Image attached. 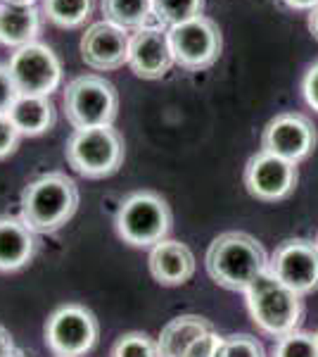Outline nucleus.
I'll return each mask as SVG.
<instances>
[{"mask_svg": "<svg viewBox=\"0 0 318 357\" xmlns=\"http://www.w3.org/2000/svg\"><path fill=\"white\" fill-rule=\"evenodd\" d=\"M205 264L214 284L245 293L252 281L269 269V255L254 236L245 231H225L207 248Z\"/></svg>", "mask_w": 318, "mask_h": 357, "instance_id": "nucleus-1", "label": "nucleus"}, {"mask_svg": "<svg viewBox=\"0 0 318 357\" xmlns=\"http://www.w3.org/2000/svg\"><path fill=\"white\" fill-rule=\"evenodd\" d=\"M22 220L36 234H53L77 215L79 186L62 172H48L33 178L19 198Z\"/></svg>", "mask_w": 318, "mask_h": 357, "instance_id": "nucleus-2", "label": "nucleus"}, {"mask_svg": "<svg viewBox=\"0 0 318 357\" xmlns=\"http://www.w3.org/2000/svg\"><path fill=\"white\" fill-rule=\"evenodd\" d=\"M245 296L252 321L266 336L283 338L287 333L299 331L304 319L302 296L297 291H292L290 286L283 284L280 279H276L269 269L252 281Z\"/></svg>", "mask_w": 318, "mask_h": 357, "instance_id": "nucleus-3", "label": "nucleus"}, {"mask_svg": "<svg viewBox=\"0 0 318 357\" xmlns=\"http://www.w3.org/2000/svg\"><path fill=\"white\" fill-rule=\"evenodd\" d=\"M67 162L74 172L86 178H105L119 172L124 165V138L112 124L88 126V129H74L69 136Z\"/></svg>", "mask_w": 318, "mask_h": 357, "instance_id": "nucleus-4", "label": "nucleus"}, {"mask_svg": "<svg viewBox=\"0 0 318 357\" xmlns=\"http://www.w3.org/2000/svg\"><path fill=\"white\" fill-rule=\"evenodd\" d=\"M171 207L154 191H136L117 210V227L119 238L136 248H154L171 231Z\"/></svg>", "mask_w": 318, "mask_h": 357, "instance_id": "nucleus-5", "label": "nucleus"}, {"mask_svg": "<svg viewBox=\"0 0 318 357\" xmlns=\"http://www.w3.org/2000/svg\"><path fill=\"white\" fill-rule=\"evenodd\" d=\"M119 96L107 79L97 74H84L67 84L65 114L74 129L107 126L117 119Z\"/></svg>", "mask_w": 318, "mask_h": 357, "instance_id": "nucleus-6", "label": "nucleus"}, {"mask_svg": "<svg viewBox=\"0 0 318 357\" xmlns=\"http://www.w3.org/2000/svg\"><path fill=\"white\" fill-rule=\"evenodd\" d=\"M100 336L95 314L84 305H62L45 324V343L55 357H84Z\"/></svg>", "mask_w": 318, "mask_h": 357, "instance_id": "nucleus-7", "label": "nucleus"}, {"mask_svg": "<svg viewBox=\"0 0 318 357\" xmlns=\"http://www.w3.org/2000/svg\"><path fill=\"white\" fill-rule=\"evenodd\" d=\"M169 43L173 62L188 72L212 67L223 48L221 29L209 17L200 15L190 22L169 29Z\"/></svg>", "mask_w": 318, "mask_h": 357, "instance_id": "nucleus-8", "label": "nucleus"}, {"mask_svg": "<svg viewBox=\"0 0 318 357\" xmlns=\"http://www.w3.org/2000/svg\"><path fill=\"white\" fill-rule=\"evenodd\" d=\"M10 77L19 96H45L62 84V62L50 45L33 41L17 48L8 62Z\"/></svg>", "mask_w": 318, "mask_h": 357, "instance_id": "nucleus-9", "label": "nucleus"}, {"mask_svg": "<svg viewBox=\"0 0 318 357\" xmlns=\"http://www.w3.org/2000/svg\"><path fill=\"white\" fill-rule=\"evenodd\" d=\"M316 141V126L309 117L297 112H283L266 124L262 134V151L297 165L314 153Z\"/></svg>", "mask_w": 318, "mask_h": 357, "instance_id": "nucleus-10", "label": "nucleus"}, {"mask_svg": "<svg viewBox=\"0 0 318 357\" xmlns=\"http://www.w3.org/2000/svg\"><path fill=\"white\" fill-rule=\"evenodd\" d=\"M269 272L299 296L318 289V245L304 238H290L276 248Z\"/></svg>", "mask_w": 318, "mask_h": 357, "instance_id": "nucleus-11", "label": "nucleus"}, {"mask_svg": "<svg viewBox=\"0 0 318 357\" xmlns=\"http://www.w3.org/2000/svg\"><path fill=\"white\" fill-rule=\"evenodd\" d=\"M131 33L112 22L102 20L90 24L81 36V60L95 72H114L129 65Z\"/></svg>", "mask_w": 318, "mask_h": 357, "instance_id": "nucleus-12", "label": "nucleus"}, {"mask_svg": "<svg viewBox=\"0 0 318 357\" xmlns=\"http://www.w3.org/2000/svg\"><path fill=\"white\" fill-rule=\"evenodd\" d=\"M245 186L250 195L264 203L283 200L297 186V165L287 162L278 155L259 151L245 167Z\"/></svg>", "mask_w": 318, "mask_h": 357, "instance_id": "nucleus-13", "label": "nucleus"}, {"mask_svg": "<svg viewBox=\"0 0 318 357\" xmlns=\"http://www.w3.org/2000/svg\"><path fill=\"white\" fill-rule=\"evenodd\" d=\"M173 53L169 43V29L161 24H150L131 33V48H129V67L133 74L148 82L166 77L171 69Z\"/></svg>", "mask_w": 318, "mask_h": 357, "instance_id": "nucleus-14", "label": "nucleus"}, {"mask_svg": "<svg viewBox=\"0 0 318 357\" xmlns=\"http://www.w3.org/2000/svg\"><path fill=\"white\" fill-rule=\"evenodd\" d=\"M148 267L157 284L181 286L195 274V255L186 243L166 238L150 250Z\"/></svg>", "mask_w": 318, "mask_h": 357, "instance_id": "nucleus-15", "label": "nucleus"}, {"mask_svg": "<svg viewBox=\"0 0 318 357\" xmlns=\"http://www.w3.org/2000/svg\"><path fill=\"white\" fill-rule=\"evenodd\" d=\"M36 245V231H31L22 217H0V272H17L26 267Z\"/></svg>", "mask_w": 318, "mask_h": 357, "instance_id": "nucleus-16", "label": "nucleus"}, {"mask_svg": "<svg viewBox=\"0 0 318 357\" xmlns=\"http://www.w3.org/2000/svg\"><path fill=\"white\" fill-rule=\"evenodd\" d=\"M214 331L212 321L200 314H181L173 317L169 324L161 329L157 343H159V357H183L188 348L205 333Z\"/></svg>", "mask_w": 318, "mask_h": 357, "instance_id": "nucleus-17", "label": "nucleus"}, {"mask_svg": "<svg viewBox=\"0 0 318 357\" xmlns=\"http://www.w3.org/2000/svg\"><path fill=\"white\" fill-rule=\"evenodd\" d=\"M8 117L22 136H40L55 124V105L45 96H17Z\"/></svg>", "mask_w": 318, "mask_h": 357, "instance_id": "nucleus-18", "label": "nucleus"}, {"mask_svg": "<svg viewBox=\"0 0 318 357\" xmlns=\"http://www.w3.org/2000/svg\"><path fill=\"white\" fill-rule=\"evenodd\" d=\"M40 13L36 8L0 5V43L8 48H22L38 38Z\"/></svg>", "mask_w": 318, "mask_h": 357, "instance_id": "nucleus-19", "label": "nucleus"}, {"mask_svg": "<svg viewBox=\"0 0 318 357\" xmlns=\"http://www.w3.org/2000/svg\"><path fill=\"white\" fill-rule=\"evenodd\" d=\"M100 8L107 22L126 29V31L150 26V20L154 17L152 0H102Z\"/></svg>", "mask_w": 318, "mask_h": 357, "instance_id": "nucleus-20", "label": "nucleus"}, {"mask_svg": "<svg viewBox=\"0 0 318 357\" xmlns=\"http://www.w3.org/2000/svg\"><path fill=\"white\" fill-rule=\"evenodd\" d=\"M90 13H93V0H43V15L62 29L86 24Z\"/></svg>", "mask_w": 318, "mask_h": 357, "instance_id": "nucleus-21", "label": "nucleus"}, {"mask_svg": "<svg viewBox=\"0 0 318 357\" xmlns=\"http://www.w3.org/2000/svg\"><path fill=\"white\" fill-rule=\"evenodd\" d=\"M205 0H152V13L157 24L178 26L202 15Z\"/></svg>", "mask_w": 318, "mask_h": 357, "instance_id": "nucleus-22", "label": "nucleus"}, {"mask_svg": "<svg viewBox=\"0 0 318 357\" xmlns=\"http://www.w3.org/2000/svg\"><path fill=\"white\" fill-rule=\"evenodd\" d=\"M109 357H159V343L143 331H131L114 341Z\"/></svg>", "mask_w": 318, "mask_h": 357, "instance_id": "nucleus-23", "label": "nucleus"}, {"mask_svg": "<svg viewBox=\"0 0 318 357\" xmlns=\"http://www.w3.org/2000/svg\"><path fill=\"white\" fill-rule=\"evenodd\" d=\"M273 357H318L316 333L294 331L276 341Z\"/></svg>", "mask_w": 318, "mask_h": 357, "instance_id": "nucleus-24", "label": "nucleus"}, {"mask_svg": "<svg viewBox=\"0 0 318 357\" xmlns=\"http://www.w3.org/2000/svg\"><path fill=\"white\" fill-rule=\"evenodd\" d=\"M214 357H266V350L262 341L250 333H233L221 338Z\"/></svg>", "mask_w": 318, "mask_h": 357, "instance_id": "nucleus-25", "label": "nucleus"}, {"mask_svg": "<svg viewBox=\"0 0 318 357\" xmlns=\"http://www.w3.org/2000/svg\"><path fill=\"white\" fill-rule=\"evenodd\" d=\"M22 134L17 131L13 119L8 114H0V160L8 158L17 151V143H19Z\"/></svg>", "mask_w": 318, "mask_h": 357, "instance_id": "nucleus-26", "label": "nucleus"}, {"mask_svg": "<svg viewBox=\"0 0 318 357\" xmlns=\"http://www.w3.org/2000/svg\"><path fill=\"white\" fill-rule=\"evenodd\" d=\"M17 96H19V91H17L13 77H10L8 65H0V114H8Z\"/></svg>", "mask_w": 318, "mask_h": 357, "instance_id": "nucleus-27", "label": "nucleus"}, {"mask_svg": "<svg viewBox=\"0 0 318 357\" xmlns=\"http://www.w3.org/2000/svg\"><path fill=\"white\" fill-rule=\"evenodd\" d=\"M218 343H221V336H218L216 331H209V333H205V336L198 338V341L190 345L188 353L183 357H214Z\"/></svg>", "mask_w": 318, "mask_h": 357, "instance_id": "nucleus-28", "label": "nucleus"}, {"mask_svg": "<svg viewBox=\"0 0 318 357\" xmlns=\"http://www.w3.org/2000/svg\"><path fill=\"white\" fill-rule=\"evenodd\" d=\"M302 93H304V100L309 102V107H314V110L318 112V62L316 65H311L309 72L304 74Z\"/></svg>", "mask_w": 318, "mask_h": 357, "instance_id": "nucleus-29", "label": "nucleus"}, {"mask_svg": "<svg viewBox=\"0 0 318 357\" xmlns=\"http://www.w3.org/2000/svg\"><path fill=\"white\" fill-rule=\"evenodd\" d=\"M15 350V343H13V333L5 329L3 324H0V357L10 355Z\"/></svg>", "mask_w": 318, "mask_h": 357, "instance_id": "nucleus-30", "label": "nucleus"}, {"mask_svg": "<svg viewBox=\"0 0 318 357\" xmlns=\"http://www.w3.org/2000/svg\"><path fill=\"white\" fill-rule=\"evenodd\" d=\"M283 3L287 5V8H292V10H314L316 5H318V0H283Z\"/></svg>", "mask_w": 318, "mask_h": 357, "instance_id": "nucleus-31", "label": "nucleus"}, {"mask_svg": "<svg viewBox=\"0 0 318 357\" xmlns=\"http://www.w3.org/2000/svg\"><path fill=\"white\" fill-rule=\"evenodd\" d=\"M309 29H311V33H314V38L318 41V5L309 13Z\"/></svg>", "mask_w": 318, "mask_h": 357, "instance_id": "nucleus-32", "label": "nucleus"}, {"mask_svg": "<svg viewBox=\"0 0 318 357\" xmlns=\"http://www.w3.org/2000/svg\"><path fill=\"white\" fill-rule=\"evenodd\" d=\"M36 0H8L5 5H19V8H33Z\"/></svg>", "mask_w": 318, "mask_h": 357, "instance_id": "nucleus-33", "label": "nucleus"}, {"mask_svg": "<svg viewBox=\"0 0 318 357\" xmlns=\"http://www.w3.org/2000/svg\"><path fill=\"white\" fill-rule=\"evenodd\" d=\"M5 357H29V355L24 353V350H19V348H15V350H13V353H10V355H5Z\"/></svg>", "mask_w": 318, "mask_h": 357, "instance_id": "nucleus-34", "label": "nucleus"}, {"mask_svg": "<svg viewBox=\"0 0 318 357\" xmlns=\"http://www.w3.org/2000/svg\"><path fill=\"white\" fill-rule=\"evenodd\" d=\"M316 341H318V331H316Z\"/></svg>", "mask_w": 318, "mask_h": 357, "instance_id": "nucleus-35", "label": "nucleus"}, {"mask_svg": "<svg viewBox=\"0 0 318 357\" xmlns=\"http://www.w3.org/2000/svg\"><path fill=\"white\" fill-rule=\"evenodd\" d=\"M316 245H318V238H316Z\"/></svg>", "mask_w": 318, "mask_h": 357, "instance_id": "nucleus-36", "label": "nucleus"}]
</instances>
